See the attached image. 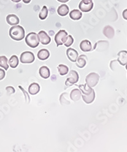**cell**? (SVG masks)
<instances>
[{
	"label": "cell",
	"instance_id": "1",
	"mask_svg": "<svg viewBox=\"0 0 127 152\" xmlns=\"http://www.w3.org/2000/svg\"><path fill=\"white\" fill-rule=\"evenodd\" d=\"M9 35L15 41H21L25 37V30L20 26H13L9 31Z\"/></svg>",
	"mask_w": 127,
	"mask_h": 152
},
{
	"label": "cell",
	"instance_id": "2",
	"mask_svg": "<svg viewBox=\"0 0 127 152\" xmlns=\"http://www.w3.org/2000/svg\"><path fill=\"white\" fill-rule=\"evenodd\" d=\"M25 41L26 44L31 48H36L39 44V39L38 34L36 33H30L26 36Z\"/></svg>",
	"mask_w": 127,
	"mask_h": 152
},
{
	"label": "cell",
	"instance_id": "3",
	"mask_svg": "<svg viewBox=\"0 0 127 152\" xmlns=\"http://www.w3.org/2000/svg\"><path fill=\"white\" fill-rule=\"evenodd\" d=\"M79 75L75 70H71L67 76L65 85L67 87H71L72 85L76 83L79 81Z\"/></svg>",
	"mask_w": 127,
	"mask_h": 152
},
{
	"label": "cell",
	"instance_id": "4",
	"mask_svg": "<svg viewBox=\"0 0 127 152\" xmlns=\"http://www.w3.org/2000/svg\"><path fill=\"white\" fill-rule=\"evenodd\" d=\"M100 77L96 73H91L88 74L85 78L86 83L90 87H94L97 86L99 82Z\"/></svg>",
	"mask_w": 127,
	"mask_h": 152
},
{
	"label": "cell",
	"instance_id": "5",
	"mask_svg": "<svg viewBox=\"0 0 127 152\" xmlns=\"http://www.w3.org/2000/svg\"><path fill=\"white\" fill-rule=\"evenodd\" d=\"M35 60V57L34 53L29 51H26L21 53L20 61L22 63L30 64L33 62Z\"/></svg>",
	"mask_w": 127,
	"mask_h": 152
},
{
	"label": "cell",
	"instance_id": "6",
	"mask_svg": "<svg viewBox=\"0 0 127 152\" xmlns=\"http://www.w3.org/2000/svg\"><path fill=\"white\" fill-rule=\"evenodd\" d=\"M67 33L65 30H60L55 36V42L57 46H61L64 44V42L67 37Z\"/></svg>",
	"mask_w": 127,
	"mask_h": 152
},
{
	"label": "cell",
	"instance_id": "7",
	"mask_svg": "<svg viewBox=\"0 0 127 152\" xmlns=\"http://www.w3.org/2000/svg\"><path fill=\"white\" fill-rule=\"evenodd\" d=\"M38 35L39 37V42L42 43V44L46 45H48L50 43L51 38L49 37V35L45 31H40Z\"/></svg>",
	"mask_w": 127,
	"mask_h": 152
},
{
	"label": "cell",
	"instance_id": "8",
	"mask_svg": "<svg viewBox=\"0 0 127 152\" xmlns=\"http://www.w3.org/2000/svg\"><path fill=\"white\" fill-rule=\"evenodd\" d=\"M67 57L69 60L71 62H75L78 57V53L75 49L69 48L66 51Z\"/></svg>",
	"mask_w": 127,
	"mask_h": 152
},
{
	"label": "cell",
	"instance_id": "9",
	"mask_svg": "<svg viewBox=\"0 0 127 152\" xmlns=\"http://www.w3.org/2000/svg\"><path fill=\"white\" fill-rule=\"evenodd\" d=\"M80 47L81 50L85 52H90L92 50V43L87 39L83 40L80 44Z\"/></svg>",
	"mask_w": 127,
	"mask_h": 152
},
{
	"label": "cell",
	"instance_id": "10",
	"mask_svg": "<svg viewBox=\"0 0 127 152\" xmlns=\"http://www.w3.org/2000/svg\"><path fill=\"white\" fill-rule=\"evenodd\" d=\"M118 62L121 66H125L127 64V51L121 50L118 53Z\"/></svg>",
	"mask_w": 127,
	"mask_h": 152
},
{
	"label": "cell",
	"instance_id": "11",
	"mask_svg": "<svg viewBox=\"0 0 127 152\" xmlns=\"http://www.w3.org/2000/svg\"><path fill=\"white\" fill-rule=\"evenodd\" d=\"M109 46V43L106 41H99L95 43L93 47V50L97 51H104L106 50Z\"/></svg>",
	"mask_w": 127,
	"mask_h": 152
},
{
	"label": "cell",
	"instance_id": "12",
	"mask_svg": "<svg viewBox=\"0 0 127 152\" xmlns=\"http://www.w3.org/2000/svg\"><path fill=\"white\" fill-rule=\"evenodd\" d=\"M7 23L10 26H15L19 24V18L15 14H10L7 17Z\"/></svg>",
	"mask_w": 127,
	"mask_h": 152
},
{
	"label": "cell",
	"instance_id": "13",
	"mask_svg": "<svg viewBox=\"0 0 127 152\" xmlns=\"http://www.w3.org/2000/svg\"><path fill=\"white\" fill-rule=\"evenodd\" d=\"M81 92L80 89L74 88L73 90H72L70 93V98L72 101L74 102L78 101L80 98L81 97Z\"/></svg>",
	"mask_w": 127,
	"mask_h": 152
},
{
	"label": "cell",
	"instance_id": "14",
	"mask_svg": "<svg viewBox=\"0 0 127 152\" xmlns=\"http://www.w3.org/2000/svg\"><path fill=\"white\" fill-rule=\"evenodd\" d=\"M93 3H91L89 4H85L83 3V1L81 0L79 4V8L81 11L83 12H89L92 10L93 8Z\"/></svg>",
	"mask_w": 127,
	"mask_h": 152
},
{
	"label": "cell",
	"instance_id": "15",
	"mask_svg": "<svg viewBox=\"0 0 127 152\" xmlns=\"http://www.w3.org/2000/svg\"><path fill=\"white\" fill-rule=\"evenodd\" d=\"M69 12V8L67 4H62L61 5L58 7L57 8V13L60 16L64 17L67 15Z\"/></svg>",
	"mask_w": 127,
	"mask_h": 152
},
{
	"label": "cell",
	"instance_id": "16",
	"mask_svg": "<svg viewBox=\"0 0 127 152\" xmlns=\"http://www.w3.org/2000/svg\"><path fill=\"white\" fill-rule=\"evenodd\" d=\"M39 74L41 76V77L45 79H47L50 76V69L48 67L43 66L39 68Z\"/></svg>",
	"mask_w": 127,
	"mask_h": 152
},
{
	"label": "cell",
	"instance_id": "17",
	"mask_svg": "<svg viewBox=\"0 0 127 152\" xmlns=\"http://www.w3.org/2000/svg\"><path fill=\"white\" fill-rule=\"evenodd\" d=\"M103 34L106 36L107 38L111 39L115 36V30L111 26H106L103 30Z\"/></svg>",
	"mask_w": 127,
	"mask_h": 152
},
{
	"label": "cell",
	"instance_id": "18",
	"mask_svg": "<svg viewBox=\"0 0 127 152\" xmlns=\"http://www.w3.org/2000/svg\"><path fill=\"white\" fill-rule=\"evenodd\" d=\"M87 56L85 55H81L78 57V59L76 60V66L80 68H83L87 64Z\"/></svg>",
	"mask_w": 127,
	"mask_h": 152
},
{
	"label": "cell",
	"instance_id": "19",
	"mask_svg": "<svg viewBox=\"0 0 127 152\" xmlns=\"http://www.w3.org/2000/svg\"><path fill=\"white\" fill-rule=\"evenodd\" d=\"M38 58L41 61H45L48 59L50 57V52L47 49H41L38 53Z\"/></svg>",
	"mask_w": 127,
	"mask_h": 152
},
{
	"label": "cell",
	"instance_id": "20",
	"mask_svg": "<svg viewBox=\"0 0 127 152\" xmlns=\"http://www.w3.org/2000/svg\"><path fill=\"white\" fill-rule=\"evenodd\" d=\"M40 91V86L37 83H31L28 88L29 93L31 95H36Z\"/></svg>",
	"mask_w": 127,
	"mask_h": 152
},
{
	"label": "cell",
	"instance_id": "21",
	"mask_svg": "<svg viewBox=\"0 0 127 152\" xmlns=\"http://www.w3.org/2000/svg\"><path fill=\"white\" fill-rule=\"evenodd\" d=\"M81 97H82V99L85 103H87V104L92 103V102H93V101L95 100V91L93 89V91H92L91 93L90 94H88V95L83 94V96H81Z\"/></svg>",
	"mask_w": 127,
	"mask_h": 152
},
{
	"label": "cell",
	"instance_id": "22",
	"mask_svg": "<svg viewBox=\"0 0 127 152\" xmlns=\"http://www.w3.org/2000/svg\"><path fill=\"white\" fill-rule=\"evenodd\" d=\"M69 17L71 19L74 20H78L82 17V13L79 10L74 9L69 13Z\"/></svg>",
	"mask_w": 127,
	"mask_h": 152
},
{
	"label": "cell",
	"instance_id": "23",
	"mask_svg": "<svg viewBox=\"0 0 127 152\" xmlns=\"http://www.w3.org/2000/svg\"><path fill=\"white\" fill-rule=\"evenodd\" d=\"M78 87L81 92H82L83 94L84 95H88L93 91L92 87H90L88 86H87V83L83 85H80Z\"/></svg>",
	"mask_w": 127,
	"mask_h": 152
},
{
	"label": "cell",
	"instance_id": "24",
	"mask_svg": "<svg viewBox=\"0 0 127 152\" xmlns=\"http://www.w3.org/2000/svg\"><path fill=\"white\" fill-rule=\"evenodd\" d=\"M8 62L9 65H10L12 68H15L18 66V65H19V61L17 56L13 55L10 57V59H9Z\"/></svg>",
	"mask_w": 127,
	"mask_h": 152
},
{
	"label": "cell",
	"instance_id": "25",
	"mask_svg": "<svg viewBox=\"0 0 127 152\" xmlns=\"http://www.w3.org/2000/svg\"><path fill=\"white\" fill-rule=\"evenodd\" d=\"M57 69L58 73L61 75L64 76L69 73V68L64 64H59L57 66Z\"/></svg>",
	"mask_w": 127,
	"mask_h": 152
},
{
	"label": "cell",
	"instance_id": "26",
	"mask_svg": "<svg viewBox=\"0 0 127 152\" xmlns=\"http://www.w3.org/2000/svg\"><path fill=\"white\" fill-rule=\"evenodd\" d=\"M0 67H1L4 70H8L9 66L8 64V59L6 56H0Z\"/></svg>",
	"mask_w": 127,
	"mask_h": 152
},
{
	"label": "cell",
	"instance_id": "27",
	"mask_svg": "<svg viewBox=\"0 0 127 152\" xmlns=\"http://www.w3.org/2000/svg\"><path fill=\"white\" fill-rule=\"evenodd\" d=\"M48 14V10L47 6H43L42 10L39 13V18L41 20H45L47 17Z\"/></svg>",
	"mask_w": 127,
	"mask_h": 152
},
{
	"label": "cell",
	"instance_id": "28",
	"mask_svg": "<svg viewBox=\"0 0 127 152\" xmlns=\"http://www.w3.org/2000/svg\"><path fill=\"white\" fill-rule=\"evenodd\" d=\"M74 43V38H72L71 35H67V37L65 40V42H64V45L67 47H69L71 46L72 43Z\"/></svg>",
	"mask_w": 127,
	"mask_h": 152
},
{
	"label": "cell",
	"instance_id": "29",
	"mask_svg": "<svg viewBox=\"0 0 127 152\" xmlns=\"http://www.w3.org/2000/svg\"><path fill=\"white\" fill-rule=\"evenodd\" d=\"M6 91H7L8 94H14L15 92V88L11 86H8L6 87Z\"/></svg>",
	"mask_w": 127,
	"mask_h": 152
},
{
	"label": "cell",
	"instance_id": "30",
	"mask_svg": "<svg viewBox=\"0 0 127 152\" xmlns=\"http://www.w3.org/2000/svg\"><path fill=\"white\" fill-rule=\"evenodd\" d=\"M19 87L20 88V90L22 91V92H23V93L24 94V96H25V97H26V101H28V102H29V101H30V98H29V96L28 95V94L27 93V92L25 91V90H24V88H22V87H21V86H19Z\"/></svg>",
	"mask_w": 127,
	"mask_h": 152
},
{
	"label": "cell",
	"instance_id": "31",
	"mask_svg": "<svg viewBox=\"0 0 127 152\" xmlns=\"http://www.w3.org/2000/svg\"><path fill=\"white\" fill-rule=\"evenodd\" d=\"M4 77H5V71L3 69L0 68V80H2L3 79H4Z\"/></svg>",
	"mask_w": 127,
	"mask_h": 152
},
{
	"label": "cell",
	"instance_id": "32",
	"mask_svg": "<svg viewBox=\"0 0 127 152\" xmlns=\"http://www.w3.org/2000/svg\"><path fill=\"white\" fill-rule=\"evenodd\" d=\"M122 15H123V19L127 20V9H125V10L123 12V14Z\"/></svg>",
	"mask_w": 127,
	"mask_h": 152
},
{
	"label": "cell",
	"instance_id": "33",
	"mask_svg": "<svg viewBox=\"0 0 127 152\" xmlns=\"http://www.w3.org/2000/svg\"><path fill=\"white\" fill-rule=\"evenodd\" d=\"M82 1H83L84 3L85 4H89V3H92L93 0H82Z\"/></svg>",
	"mask_w": 127,
	"mask_h": 152
},
{
	"label": "cell",
	"instance_id": "34",
	"mask_svg": "<svg viewBox=\"0 0 127 152\" xmlns=\"http://www.w3.org/2000/svg\"><path fill=\"white\" fill-rule=\"evenodd\" d=\"M57 1H58V2L64 3H66V2H67V1H69V0H57Z\"/></svg>",
	"mask_w": 127,
	"mask_h": 152
},
{
	"label": "cell",
	"instance_id": "35",
	"mask_svg": "<svg viewBox=\"0 0 127 152\" xmlns=\"http://www.w3.org/2000/svg\"><path fill=\"white\" fill-rule=\"evenodd\" d=\"M22 1H23V2H24V3L28 4V3H29L31 2V0H22Z\"/></svg>",
	"mask_w": 127,
	"mask_h": 152
},
{
	"label": "cell",
	"instance_id": "36",
	"mask_svg": "<svg viewBox=\"0 0 127 152\" xmlns=\"http://www.w3.org/2000/svg\"><path fill=\"white\" fill-rule=\"evenodd\" d=\"M20 1H22V0H12V1L14 2V3H19Z\"/></svg>",
	"mask_w": 127,
	"mask_h": 152
},
{
	"label": "cell",
	"instance_id": "37",
	"mask_svg": "<svg viewBox=\"0 0 127 152\" xmlns=\"http://www.w3.org/2000/svg\"><path fill=\"white\" fill-rule=\"evenodd\" d=\"M126 69H127V64H126Z\"/></svg>",
	"mask_w": 127,
	"mask_h": 152
}]
</instances>
